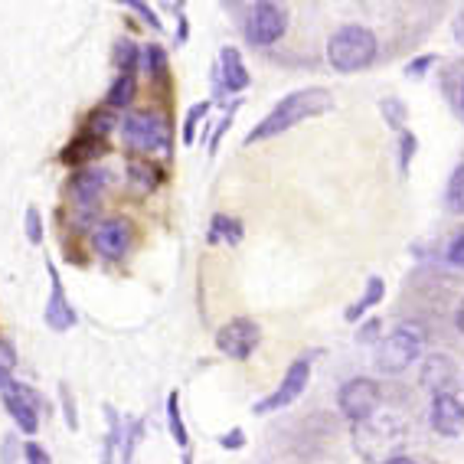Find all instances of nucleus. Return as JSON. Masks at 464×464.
I'll list each match as a JSON object with an SVG mask.
<instances>
[{
    "label": "nucleus",
    "mask_w": 464,
    "mask_h": 464,
    "mask_svg": "<svg viewBox=\"0 0 464 464\" xmlns=\"http://www.w3.org/2000/svg\"><path fill=\"white\" fill-rule=\"evenodd\" d=\"M337 99H334V92L321 89V85H311V89H298L285 95L278 105L268 111L262 121L249 131L246 144H256V141H268V138H282L285 131H291L295 125L307 121V118H317V115H327L334 111Z\"/></svg>",
    "instance_id": "f257e3e1"
},
{
    "label": "nucleus",
    "mask_w": 464,
    "mask_h": 464,
    "mask_svg": "<svg viewBox=\"0 0 464 464\" xmlns=\"http://www.w3.org/2000/svg\"><path fill=\"white\" fill-rule=\"evenodd\" d=\"M380 108H382V118H386V125L396 128L399 134L406 131V105H402V102H399V99H382Z\"/></svg>",
    "instance_id": "393cba45"
},
{
    "label": "nucleus",
    "mask_w": 464,
    "mask_h": 464,
    "mask_svg": "<svg viewBox=\"0 0 464 464\" xmlns=\"http://www.w3.org/2000/svg\"><path fill=\"white\" fill-rule=\"evenodd\" d=\"M138 95V82H134V75H118L115 85L108 89L105 95V105L108 108H128Z\"/></svg>",
    "instance_id": "412c9836"
},
{
    "label": "nucleus",
    "mask_w": 464,
    "mask_h": 464,
    "mask_svg": "<svg viewBox=\"0 0 464 464\" xmlns=\"http://www.w3.org/2000/svg\"><path fill=\"white\" fill-rule=\"evenodd\" d=\"M445 207L451 209V213H464V164L458 167L455 174H451V180H448Z\"/></svg>",
    "instance_id": "5701e85b"
},
{
    "label": "nucleus",
    "mask_w": 464,
    "mask_h": 464,
    "mask_svg": "<svg viewBox=\"0 0 464 464\" xmlns=\"http://www.w3.org/2000/svg\"><path fill=\"white\" fill-rule=\"evenodd\" d=\"M458 331L464 334V301H461V304H458Z\"/></svg>",
    "instance_id": "79ce46f5"
},
{
    "label": "nucleus",
    "mask_w": 464,
    "mask_h": 464,
    "mask_svg": "<svg viewBox=\"0 0 464 464\" xmlns=\"http://www.w3.org/2000/svg\"><path fill=\"white\" fill-rule=\"evenodd\" d=\"M167 429L174 435V441L183 448V451H190V435H187V425H183V412H180V392H170L167 396Z\"/></svg>",
    "instance_id": "aec40b11"
},
{
    "label": "nucleus",
    "mask_w": 464,
    "mask_h": 464,
    "mask_svg": "<svg viewBox=\"0 0 464 464\" xmlns=\"http://www.w3.org/2000/svg\"><path fill=\"white\" fill-rule=\"evenodd\" d=\"M419 382L431 396H448L458 386V363L451 357H445V353H431V357L422 360Z\"/></svg>",
    "instance_id": "f8f14e48"
},
{
    "label": "nucleus",
    "mask_w": 464,
    "mask_h": 464,
    "mask_svg": "<svg viewBox=\"0 0 464 464\" xmlns=\"http://www.w3.org/2000/svg\"><path fill=\"white\" fill-rule=\"evenodd\" d=\"M422 353V334L402 324L390 337L380 340V347H376V366H380L382 373H402L409 366L419 360Z\"/></svg>",
    "instance_id": "39448f33"
},
{
    "label": "nucleus",
    "mask_w": 464,
    "mask_h": 464,
    "mask_svg": "<svg viewBox=\"0 0 464 464\" xmlns=\"http://www.w3.org/2000/svg\"><path fill=\"white\" fill-rule=\"evenodd\" d=\"M26 236H30V242H34V246H40V242H43V216H40V209H36V207L26 209Z\"/></svg>",
    "instance_id": "c756f323"
},
{
    "label": "nucleus",
    "mask_w": 464,
    "mask_h": 464,
    "mask_svg": "<svg viewBox=\"0 0 464 464\" xmlns=\"http://www.w3.org/2000/svg\"><path fill=\"white\" fill-rule=\"evenodd\" d=\"M111 128H115V118H111V111H105V108H102V111H92V118L85 121L82 131L85 134H95V138H105Z\"/></svg>",
    "instance_id": "cd10ccee"
},
{
    "label": "nucleus",
    "mask_w": 464,
    "mask_h": 464,
    "mask_svg": "<svg viewBox=\"0 0 464 464\" xmlns=\"http://www.w3.org/2000/svg\"><path fill=\"white\" fill-rule=\"evenodd\" d=\"M236 108H239V105H232V108H229V115H226L223 121H219V128H216V131H213V138H209V154H213V150L219 148V141H223L226 128H229V125H232V118H236Z\"/></svg>",
    "instance_id": "473e14b6"
},
{
    "label": "nucleus",
    "mask_w": 464,
    "mask_h": 464,
    "mask_svg": "<svg viewBox=\"0 0 464 464\" xmlns=\"http://www.w3.org/2000/svg\"><path fill=\"white\" fill-rule=\"evenodd\" d=\"M128 246H131V226L121 216H108L92 229V249L108 262H118L128 252Z\"/></svg>",
    "instance_id": "9d476101"
},
{
    "label": "nucleus",
    "mask_w": 464,
    "mask_h": 464,
    "mask_svg": "<svg viewBox=\"0 0 464 464\" xmlns=\"http://www.w3.org/2000/svg\"><path fill=\"white\" fill-rule=\"evenodd\" d=\"M448 262L458 266V268H464V232L451 242V246H448Z\"/></svg>",
    "instance_id": "f704fd0d"
},
{
    "label": "nucleus",
    "mask_w": 464,
    "mask_h": 464,
    "mask_svg": "<svg viewBox=\"0 0 464 464\" xmlns=\"http://www.w3.org/2000/svg\"><path fill=\"white\" fill-rule=\"evenodd\" d=\"M461 115H464V82H461Z\"/></svg>",
    "instance_id": "c03bdc74"
},
{
    "label": "nucleus",
    "mask_w": 464,
    "mask_h": 464,
    "mask_svg": "<svg viewBox=\"0 0 464 464\" xmlns=\"http://www.w3.org/2000/svg\"><path fill=\"white\" fill-rule=\"evenodd\" d=\"M382 295H386V282H382V278H376V275H373V278H370V282H366L363 298H360L357 304H350V307H347V314H343V317H347L350 324H357L360 317H363L366 311H370V307H373V304H380V301H382Z\"/></svg>",
    "instance_id": "6ab92c4d"
},
{
    "label": "nucleus",
    "mask_w": 464,
    "mask_h": 464,
    "mask_svg": "<svg viewBox=\"0 0 464 464\" xmlns=\"http://www.w3.org/2000/svg\"><path fill=\"white\" fill-rule=\"evenodd\" d=\"M415 148H419V141H415L412 131H402V134H399V164H402V170H409V164H412Z\"/></svg>",
    "instance_id": "c85d7f7f"
},
{
    "label": "nucleus",
    "mask_w": 464,
    "mask_h": 464,
    "mask_svg": "<svg viewBox=\"0 0 464 464\" xmlns=\"http://www.w3.org/2000/svg\"><path fill=\"white\" fill-rule=\"evenodd\" d=\"M24 455H26V464H53L50 455H46V451H43L36 441H30V445L24 448Z\"/></svg>",
    "instance_id": "c9c22d12"
},
{
    "label": "nucleus",
    "mask_w": 464,
    "mask_h": 464,
    "mask_svg": "<svg viewBox=\"0 0 464 464\" xmlns=\"http://www.w3.org/2000/svg\"><path fill=\"white\" fill-rule=\"evenodd\" d=\"M128 177H131L134 190H141V193L154 190V187L160 183V170L154 164H148V160H134L131 170H128Z\"/></svg>",
    "instance_id": "4be33fe9"
},
{
    "label": "nucleus",
    "mask_w": 464,
    "mask_h": 464,
    "mask_svg": "<svg viewBox=\"0 0 464 464\" xmlns=\"http://www.w3.org/2000/svg\"><path fill=\"white\" fill-rule=\"evenodd\" d=\"M285 30H288V10L282 4L262 0V4H252L246 14V40L252 46H272L282 40Z\"/></svg>",
    "instance_id": "423d86ee"
},
{
    "label": "nucleus",
    "mask_w": 464,
    "mask_h": 464,
    "mask_svg": "<svg viewBox=\"0 0 464 464\" xmlns=\"http://www.w3.org/2000/svg\"><path fill=\"white\" fill-rule=\"evenodd\" d=\"M0 396H4V409L20 425V431L36 435V429H40V396L34 390H26V386H17V382H14V390L0 392Z\"/></svg>",
    "instance_id": "9b49d317"
},
{
    "label": "nucleus",
    "mask_w": 464,
    "mask_h": 464,
    "mask_svg": "<svg viewBox=\"0 0 464 464\" xmlns=\"http://www.w3.org/2000/svg\"><path fill=\"white\" fill-rule=\"evenodd\" d=\"M7 390H14V373H10L7 363H0V392H7Z\"/></svg>",
    "instance_id": "e433bc0d"
},
{
    "label": "nucleus",
    "mask_w": 464,
    "mask_h": 464,
    "mask_svg": "<svg viewBox=\"0 0 464 464\" xmlns=\"http://www.w3.org/2000/svg\"><path fill=\"white\" fill-rule=\"evenodd\" d=\"M307 382H311V360L298 357L295 363L288 366V370H285L282 382H278V386H275V390L268 392L262 402H256V406H252V412L268 415V412H278V409L291 406V402H295V399H301V392L307 390Z\"/></svg>",
    "instance_id": "6e6552de"
},
{
    "label": "nucleus",
    "mask_w": 464,
    "mask_h": 464,
    "mask_svg": "<svg viewBox=\"0 0 464 464\" xmlns=\"http://www.w3.org/2000/svg\"><path fill=\"white\" fill-rule=\"evenodd\" d=\"M125 7H131L134 14H141V17L148 20V24L154 26V30H158V34H160V20H158V14H154V10L148 7V4H141V0H128Z\"/></svg>",
    "instance_id": "2f4dec72"
},
{
    "label": "nucleus",
    "mask_w": 464,
    "mask_h": 464,
    "mask_svg": "<svg viewBox=\"0 0 464 464\" xmlns=\"http://www.w3.org/2000/svg\"><path fill=\"white\" fill-rule=\"evenodd\" d=\"M216 82L223 92H246L252 82L249 69L242 63V53L236 46H223L219 50V63H216Z\"/></svg>",
    "instance_id": "2eb2a0df"
},
{
    "label": "nucleus",
    "mask_w": 464,
    "mask_h": 464,
    "mask_svg": "<svg viewBox=\"0 0 464 464\" xmlns=\"http://www.w3.org/2000/svg\"><path fill=\"white\" fill-rule=\"evenodd\" d=\"M0 363H14V350L7 347V343H0Z\"/></svg>",
    "instance_id": "ea45409f"
},
{
    "label": "nucleus",
    "mask_w": 464,
    "mask_h": 464,
    "mask_svg": "<svg viewBox=\"0 0 464 464\" xmlns=\"http://www.w3.org/2000/svg\"><path fill=\"white\" fill-rule=\"evenodd\" d=\"M262 343V327L252 317H236L216 331V347L229 360H249Z\"/></svg>",
    "instance_id": "1a4fd4ad"
},
{
    "label": "nucleus",
    "mask_w": 464,
    "mask_h": 464,
    "mask_svg": "<svg viewBox=\"0 0 464 464\" xmlns=\"http://www.w3.org/2000/svg\"><path fill=\"white\" fill-rule=\"evenodd\" d=\"M180 464H193V455H190V451H183V458H180Z\"/></svg>",
    "instance_id": "37998d69"
},
{
    "label": "nucleus",
    "mask_w": 464,
    "mask_h": 464,
    "mask_svg": "<svg viewBox=\"0 0 464 464\" xmlns=\"http://www.w3.org/2000/svg\"><path fill=\"white\" fill-rule=\"evenodd\" d=\"M115 66L121 69V75H134V66H138V46H134L131 40L115 43Z\"/></svg>",
    "instance_id": "b1692460"
},
{
    "label": "nucleus",
    "mask_w": 464,
    "mask_h": 464,
    "mask_svg": "<svg viewBox=\"0 0 464 464\" xmlns=\"http://www.w3.org/2000/svg\"><path fill=\"white\" fill-rule=\"evenodd\" d=\"M207 111H209V102H197V105L187 111V121H183V144L197 141V128H199V121L207 118Z\"/></svg>",
    "instance_id": "a878e982"
},
{
    "label": "nucleus",
    "mask_w": 464,
    "mask_h": 464,
    "mask_svg": "<svg viewBox=\"0 0 464 464\" xmlns=\"http://www.w3.org/2000/svg\"><path fill=\"white\" fill-rule=\"evenodd\" d=\"M380 399H382L380 382L366 380V376H357V380H347L343 386H340L337 406L350 422L360 425V422H366V419H373L376 409H380Z\"/></svg>",
    "instance_id": "0eeeda50"
},
{
    "label": "nucleus",
    "mask_w": 464,
    "mask_h": 464,
    "mask_svg": "<svg viewBox=\"0 0 464 464\" xmlns=\"http://www.w3.org/2000/svg\"><path fill=\"white\" fill-rule=\"evenodd\" d=\"M376 50H380V43H376L373 30H366L360 24H347L327 40V63L337 72H360L376 59Z\"/></svg>",
    "instance_id": "f03ea898"
},
{
    "label": "nucleus",
    "mask_w": 464,
    "mask_h": 464,
    "mask_svg": "<svg viewBox=\"0 0 464 464\" xmlns=\"http://www.w3.org/2000/svg\"><path fill=\"white\" fill-rule=\"evenodd\" d=\"M141 56H144V69H148V75L160 82V79L167 75V56H164V50H160V46H148V50H144Z\"/></svg>",
    "instance_id": "bb28decb"
},
{
    "label": "nucleus",
    "mask_w": 464,
    "mask_h": 464,
    "mask_svg": "<svg viewBox=\"0 0 464 464\" xmlns=\"http://www.w3.org/2000/svg\"><path fill=\"white\" fill-rule=\"evenodd\" d=\"M431 59H435V56H422L419 63H415V66H409L406 72H409V75H419L422 69H429V66H431Z\"/></svg>",
    "instance_id": "4c0bfd02"
},
{
    "label": "nucleus",
    "mask_w": 464,
    "mask_h": 464,
    "mask_svg": "<svg viewBox=\"0 0 464 464\" xmlns=\"http://www.w3.org/2000/svg\"><path fill=\"white\" fill-rule=\"evenodd\" d=\"M46 272H50V298H46V311H43V321L50 331H69L75 324V307L66 301V291H63V282H59V272L46 262Z\"/></svg>",
    "instance_id": "4468645a"
},
{
    "label": "nucleus",
    "mask_w": 464,
    "mask_h": 464,
    "mask_svg": "<svg viewBox=\"0 0 464 464\" xmlns=\"http://www.w3.org/2000/svg\"><path fill=\"white\" fill-rule=\"evenodd\" d=\"M429 422H431V429L439 431V435H445V439H458L464 431V402L455 392L435 396L429 409Z\"/></svg>",
    "instance_id": "ddd939ff"
},
{
    "label": "nucleus",
    "mask_w": 464,
    "mask_h": 464,
    "mask_svg": "<svg viewBox=\"0 0 464 464\" xmlns=\"http://www.w3.org/2000/svg\"><path fill=\"white\" fill-rule=\"evenodd\" d=\"M402 439H406V429L396 415H373V419L353 425V445L373 464H386L390 458H396L392 451H399Z\"/></svg>",
    "instance_id": "7ed1b4c3"
},
{
    "label": "nucleus",
    "mask_w": 464,
    "mask_h": 464,
    "mask_svg": "<svg viewBox=\"0 0 464 464\" xmlns=\"http://www.w3.org/2000/svg\"><path fill=\"white\" fill-rule=\"evenodd\" d=\"M59 392H63V412H66V425L75 431V429H79V415H75V402H72V396H69V386H66V382L59 386Z\"/></svg>",
    "instance_id": "7c9ffc66"
},
{
    "label": "nucleus",
    "mask_w": 464,
    "mask_h": 464,
    "mask_svg": "<svg viewBox=\"0 0 464 464\" xmlns=\"http://www.w3.org/2000/svg\"><path fill=\"white\" fill-rule=\"evenodd\" d=\"M121 138L138 154H158L170 148V128L158 111H128L121 121Z\"/></svg>",
    "instance_id": "20e7f679"
},
{
    "label": "nucleus",
    "mask_w": 464,
    "mask_h": 464,
    "mask_svg": "<svg viewBox=\"0 0 464 464\" xmlns=\"http://www.w3.org/2000/svg\"><path fill=\"white\" fill-rule=\"evenodd\" d=\"M219 445L229 448V451H239V448L246 445V435H242V429H232V431H226V435H219Z\"/></svg>",
    "instance_id": "72a5a7b5"
},
{
    "label": "nucleus",
    "mask_w": 464,
    "mask_h": 464,
    "mask_svg": "<svg viewBox=\"0 0 464 464\" xmlns=\"http://www.w3.org/2000/svg\"><path fill=\"white\" fill-rule=\"evenodd\" d=\"M105 183H108L105 170H79V174L72 177V183H69V193H72V199L79 203V207L92 209L95 203H99Z\"/></svg>",
    "instance_id": "dca6fc26"
},
{
    "label": "nucleus",
    "mask_w": 464,
    "mask_h": 464,
    "mask_svg": "<svg viewBox=\"0 0 464 464\" xmlns=\"http://www.w3.org/2000/svg\"><path fill=\"white\" fill-rule=\"evenodd\" d=\"M386 464H415L412 458H406V455H396V458H390Z\"/></svg>",
    "instance_id": "a19ab883"
},
{
    "label": "nucleus",
    "mask_w": 464,
    "mask_h": 464,
    "mask_svg": "<svg viewBox=\"0 0 464 464\" xmlns=\"http://www.w3.org/2000/svg\"><path fill=\"white\" fill-rule=\"evenodd\" d=\"M102 150H105V138H95V134H79V138H72V141L63 148V154H59V160L66 167H85L92 164V160L99 158Z\"/></svg>",
    "instance_id": "f3484780"
},
{
    "label": "nucleus",
    "mask_w": 464,
    "mask_h": 464,
    "mask_svg": "<svg viewBox=\"0 0 464 464\" xmlns=\"http://www.w3.org/2000/svg\"><path fill=\"white\" fill-rule=\"evenodd\" d=\"M207 239L213 242H226V246H239L242 242V223L236 216H226V213H216L213 216V226H209Z\"/></svg>",
    "instance_id": "a211bd4d"
},
{
    "label": "nucleus",
    "mask_w": 464,
    "mask_h": 464,
    "mask_svg": "<svg viewBox=\"0 0 464 464\" xmlns=\"http://www.w3.org/2000/svg\"><path fill=\"white\" fill-rule=\"evenodd\" d=\"M455 40L464 46V10H461V14H458V17H455Z\"/></svg>",
    "instance_id": "58836bf2"
}]
</instances>
